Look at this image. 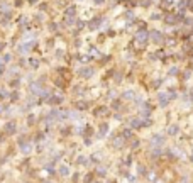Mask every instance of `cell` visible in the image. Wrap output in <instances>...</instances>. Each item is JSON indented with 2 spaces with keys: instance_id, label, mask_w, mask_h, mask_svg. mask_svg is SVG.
I'll use <instances>...</instances> for the list:
<instances>
[{
  "instance_id": "cell-1",
  "label": "cell",
  "mask_w": 193,
  "mask_h": 183,
  "mask_svg": "<svg viewBox=\"0 0 193 183\" xmlns=\"http://www.w3.org/2000/svg\"><path fill=\"white\" fill-rule=\"evenodd\" d=\"M80 73L81 75H91V73H93V70H81Z\"/></svg>"
}]
</instances>
